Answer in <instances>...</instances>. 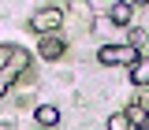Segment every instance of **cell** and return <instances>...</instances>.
Instances as JSON below:
<instances>
[{
    "label": "cell",
    "instance_id": "cell-1",
    "mask_svg": "<svg viewBox=\"0 0 149 130\" xmlns=\"http://www.w3.org/2000/svg\"><path fill=\"white\" fill-rule=\"evenodd\" d=\"M142 59L138 48H130V45H104V48H97V63H104V67H134Z\"/></svg>",
    "mask_w": 149,
    "mask_h": 130
},
{
    "label": "cell",
    "instance_id": "cell-2",
    "mask_svg": "<svg viewBox=\"0 0 149 130\" xmlns=\"http://www.w3.org/2000/svg\"><path fill=\"white\" fill-rule=\"evenodd\" d=\"M60 22H63V11H60V8H41V11H34V19H30V30H37L41 37H49L52 30H60Z\"/></svg>",
    "mask_w": 149,
    "mask_h": 130
},
{
    "label": "cell",
    "instance_id": "cell-3",
    "mask_svg": "<svg viewBox=\"0 0 149 130\" xmlns=\"http://www.w3.org/2000/svg\"><path fill=\"white\" fill-rule=\"evenodd\" d=\"M63 52H67V45H63V37H56V34L41 37V45H37V56L41 59H60Z\"/></svg>",
    "mask_w": 149,
    "mask_h": 130
},
{
    "label": "cell",
    "instance_id": "cell-4",
    "mask_svg": "<svg viewBox=\"0 0 149 130\" xmlns=\"http://www.w3.org/2000/svg\"><path fill=\"white\" fill-rule=\"evenodd\" d=\"M34 119H37V127H41V130H52L56 123H60V108H56V104H37Z\"/></svg>",
    "mask_w": 149,
    "mask_h": 130
},
{
    "label": "cell",
    "instance_id": "cell-5",
    "mask_svg": "<svg viewBox=\"0 0 149 130\" xmlns=\"http://www.w3.org/2000/svg\"><path fill=\"white\" fill-rule=\"evenodd\" d=\"M108 19L116 22V26H130V19H134V4H127V0H119V4H112Z\"/></svg>",
    "mask_w": 149,
    "mask_h": 130
},
{
    "label": "cell",
    "instance_id": "cell-6",
    "mask_svg": "<svg viewBox=\"0 0 149 130\" xmlns=\"http://www.w3.org/2000/svg\"><path fill=\"white\" fill-rule=\"evenodd\" d=\"M130 86H138V89L149 86V56H142V59L130 67Z\"/></svg>",
    "mask_w": 149,
    "mask_h": 130
},
{
    "label": "cell",
    "instance_id": "cell-7",
    "mask_svg": "<svg viewBox=\"0 0 149 130\" xmlns=\"http://www.w3.org/2000/svg\"><path fill=\"white\" fill-rule=\"evenodd\" d=\"M127 119H130V127H142V123H149V111L142 108V104H130V108H127Z\"/></svg>",
    "mask_w": 149,
    "mask_h": 130
},
{
    "label": "cell",
    "instance_id": "cell-8",
    "mask_svg": "<svg viewBox=\"0 0 149 130\" xmlns=\"http://www.w3.org/2000/svg\"><path fill=\"white\" fill-rule=\"evenodd\" d=\"M108 130H130L127 111H116V115H108Z\"/></svg>",
    "mask_w": 149,
    "mask_h": 130
},
{
    "label": "cell",
    "instance_id": "cell-9",
    "mask_svg": "<svg viewBox=\"0 0 149 130\" xmlns=\"http://www.w3.org/2000/svg\"><path fill=\"white\" fill-rule=\"evenodd\" d=\"M146 45V30H130V48H142Z\"/></svg>",
    "mask_w": 149,
    "mask_h": 130
},
{
    "label": "cell",
    "instance_id": "cell-10",
    "mask_svg": "<svg viewBox=\"0 0 149 130\" xmlns=\"http://www.w3.org/2000/svg\"><path fill=\"white\" fill-rule=\"evenodd\" d=\"M8 93V74H0V97Z\"/></svg>",
    "mask_w": 149,
    "mask_h": 130
},
{
    "label": "cell",
    "instance_id": "cell-11",
    "mask_svg": "<svg viewBox=\"0 0 149 130\" xmlns=\"http://www.w3.org/2000/svg\"><path fill=\"white\" fill-rule=\"evenodd\" d=\"M134 130H149V123H142V127H134Z\"/></svg>",
    "mask_w": 149,
    "mask_h": 130
}]
</instances>
